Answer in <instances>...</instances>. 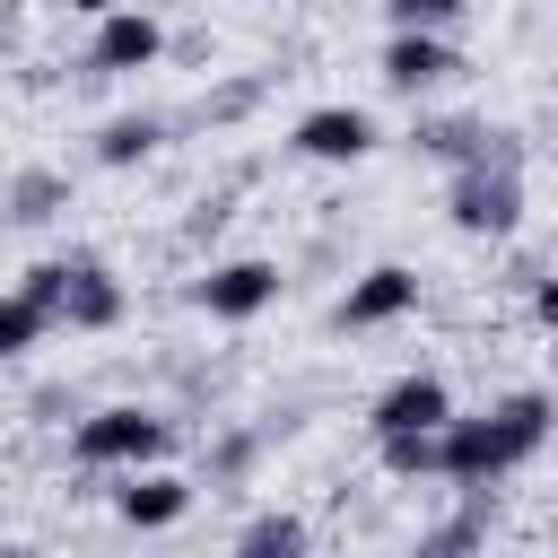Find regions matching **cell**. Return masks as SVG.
<instances>
[{
  "label": "cell",
  "instance_id": "cell-3",
  "mask_svg": "<svg viewBox=\"0 0 558 558\" xmlns=\"http://www.w3.org/2000/svg\"><path fill=\"white\" fill-rule=\"evenodd\" d=\"M514 471H523V453H514V436H506L497 410H453V418L436 427V480H453V488H497V480H514Z\"/></svg>",
  "mask_w": 558,
  "mask_h": 558
},
{
  "label": "cell",
  "instance_id": "cell-2",
  "mask_svg": "<svg viewBox=\"0 0 558 558\" xmlns=\"http://www.w3.org/2000/svg\"><path fill=\"white\" fill-rule=\"evenodd\" d=\"M166 453H174V418L148 410V401H105V410L70 418V462L78 471H148Z\"/></svg>",
  "mask_w": 558,
  "mask_h": 558
},
{
  "label": "cell",
  "instance_id": "cell-23",
  "mask_svg": "<svg viewBox=\"0 0 558 558\" xmlns=\"http://www.w3.org/2000/svg\"><path fill=\"white\" fill-rule=\"evenodd\" d=\"M61 410L78 418V392H70V384H44V392H35V418H61Z\"/></svg>",
  "mask_w": 558,
  "mask_h": 558
},
{
  "label": "cell",
  "instance_id": "cell-20",
  "mask_svg": "<svg viewBox=\"0 0 558 558\" xmlns=\"http://www.w3.org/2000/svg\"><path fill=\"white\" fill-rule=\"evenodd\" d=\"M253 105H262V78H227V87L201 96V122H244Z\"/></svg>",
  "mask_w": 558,
  "mask_h": 558
},
{
  "label": "cell",
  "instance_id": "cell-17",
  "mask_svg": "<svg viewBox=\"0 0 558 558\" xmlns=\"http://www.w3.org/2000/svg\"><path fill=\"white\" fill-rule=\"evenodd\" d=\"M44 340H52V314H44V305H35L26 288H9V296H0V366L35 357Z\"/></svg>",
  "mask_w": 558,
  "mask_h": 558
},
{
  "label": "cell",
  "instance_id": "cell-11",
  "mask_svg": "<svg viewBox=\"0 0 558 558\" xmlns=\"http://www.w3.org/2000/svg\"><path fill=\"white\" fill-rule=\"evenodd\" d=\"M113 514H122L131 532H174V523L192 514V480H183V471H166V462H148V471H122V488H113Z\"/></svg>",
  "mask_w": 558,
  "mask_h": 558
},
{
  "label": "cell",
  "instance_id": "cell-6",
  "mask_svg": "<svg viewBox=\"0 0 558 558\" xmlns=\"http://www.w3.org/2000/svg\"><path fill=\"white\" fill-rule=\"evenodd\" d=\"M166 61V26L148 9H105L96 35H87V78H131V70H157Z\"/></svg>",
  "mask_w": 558,
  "mask_h": 558
},
{
  "label": "cell",
  "instance_id": "cell-7",
  "mask_svg": "<svg viewBox=\"0 0 558 558\" xmlns=\"http://www.w3.org/2000/svg\"><path fill=\"white\" fill-rule=\"evenodd\" d=\"M375 113L366 105H305L296 122H288V148L296 157H314V166H357V157H375Z\"/></svg>",
  "mask_w": 558,
  "mask_h": 558
},
{
  "label": "cell",
  "instance_id": "cell-25",
  "mask_svg": "<svg viewBox=\"0 0 558 558\" xmlns=\"http://www.w3.org/2000/svg\"><path fill=\"white\" fill-rule=\"evenodd\" d=\"M0 558H35V549H0Z\"/></svg>",
  "mask_w": 558,
  "mask_h": 558
},
{
  "label": "cell",
  "instance_id": "cell-22",
  "mask_svg": "<svg viewBox=\"0 0 558 558\" xmlns=\"http://www.w3.org/2000/svg\"><path fill=\"white\" fill-rule=\"evenodd\" d=\"M532 323H541V331H558V270H541V279H532Z\"/></svg>",
  "mask_w": 558,
  "mask_h": 558
},
{
  "label": "cell",
  "instance_id": "cell-12",
  "mask_svg": "<svg viewBox=\"0 0 558 558\" xmlns=\"http://www.w3.org/2000/svg\"><path fill=\"white\" fill-rule=\"evenodd\" d=\"M488 523H497V497H488V488H462V506H453V514L418 523L410 558H488Z\"/></svg>",
  "mask_w": 558,
  "mask_h": 558
},
{
  "label": "cell",
  "instance_id": "cell-21",
  "mask_svg": "<svg viewBox=\"0 0 558 558\" xmlns=\"http://www.w3.org/2000/svg\"><path fill=\"white\" fill-rule=\"evenodd\" d=\"M253 453H262V436H244V427H235V436H218V453H209V480H244V471H253Z\"/></svg>",
  "mask_w": 558,
  "mask_h": 558
},
{
  "label": "cell",
  "instance_id": "cell-8",
  "mask_svg": "<svg viewBox=\"0 0 558 558\" xmlns=\"http://www.w3.org/2000/svg\"><path fill=\"white\" fill-rule=\"evenodd\" d=\"M445 418H453V384L436 366H410L366 401V436H418V427H445Z\"/></svg>",
  "mask_w": 558,
  "mask_h": 558
},
{
  "label": "cell",
  "instance_id": "cell-16",
  "mask_svg": "<svg viewBox=\"0 0 558 558\" xmlns=\"http://www.w3.org/2000/svg\"><path fill=\"white\" fill-rule=\"evenodd\" d=\"M480 140H488V122H480V113H418V122H410V148H418V157H436V166L480 157Z\"/></svg>",
  "mask_w": 558,
  "mask_h": 558
},
{
  "label": "cell",
  "instance_id": "cell-19",
  "mask_svg": "<svg viewBox=\"0 0 558 558\" xmlns=\"http://www.w3.org/2000/svg\"><path fill=\"white\" fill-rule=\"evenodd\" d=\"M384 17L410 26V35H445V26L462 17V0H384Z\"/></svg>",
  "mask_w": 558,
  "mask_h": 558
},
{
  "label": "cell",
  "instance_id": "cell-24",
  "mask_svg": "<svg viewBox=\"0 0 558 558\" xmlns=\"http://www.w3.org/2000/svg\"><path fill=\"white\" fill-rule=\"evenodd\" d=\"M44 9H78V17H105L113 0H44Z\"/></svg>",
  "mask_w": 558,
  "mask_h": 558
},
{
  "label": "cell",
  "instance_id": "cell-4",
  "mask_svg": "<svg viewBox=\"0 0 558 558\" xmlns=\"http://www.w3.org/2000/svg\"><path fill=\"white\" fill-rule=\"evenodd\" d=\"M61 262V296H52V331H122V314H131V288L113 279V262L105 253H52Z\"/></svg>",
  "mask_w": 558,
  "mask_h": 558
},
{
  "label": "cell",
  "instance_id": "cell-5",
  "mask_svg": "<svg viewBox=\"0 0 558 558\" xmlns=\"http://www.w3.org/2000/svg\"><path fill=\"white\" fill-rule=\"evenodd\" d=\"M279 262H262V253H235V262H209L201 279H192V305L209 314V323H253V314H270L279 305Z\"/></svg>",
  "mask_w": 558,
  "mask_h": 558
},
{
  "label": "cell",
  "instance_id": "cell-13",
  "mask_svg": "<svg viewBox=\"0 0 558 558\" xmlns=\"http://www.w3.org/2000/svg\"><path fill=\"white\" fill-rule=\"evenodd\" d=\"M70 209V174L61 166H17L9 183H0V218L9 227H52Z\"/></svg>",
  "mask_w": 558,
  "mask_h": 558
},
{
  "label": "cell",
  "instance_id": "cell-18",
  "mask_svg": "<svg viewBox=\"0 0 558 558\" xmlns=\"http://www.w3.org/2000/svg\"><path fill=\"white\" fill-rule=\"evenodd\" d=\"M375 453H384L392 480H436V427H418V436H375Z\"/></svg>",
  "mask_w": 558,
  "mask_h": 558
},
{
  "label": "cell",
  "instance_id": "cell-14",
  "mask_svg": "<svg viewBox=\"0 0 558 558\" xmlns=\"http://www.w3.org/2000/svg\"><path fill=\"white\" fill-rule=\"evenodd\" d=\"M227 558H314V532H305V514H288V506H262L235 541H227Z\"/></svg>",
  "mask_w": 558,
  "mask_h": 558
},
{
  "label": "cell",
  "instance_id": "cell-9",
  "mask_svg": "<svg viewBox=\"0 0 558 558\" xmlns=\"http://www.w3.org/2000/svg\"><path fill=\"white\" fill-rule=\"evenodd\" d=\"M401 314H418V270H410V262L357 270V279L340 288V305H331L340 331H384V323H401Z\"/></svg>",
  "mask_w": 558,
  "mask_h": 558
},
{
  "label": "cell",
  "instance_id": "cell-15",
  "mask_svg": "<svg viewBox=\"0 0 558 558\" xmlns=\"http://www.w3.org/2000/svg\"><path fill=\"white\" fill-rule=\"evenodd\" d=\"M166 148V113H105L96 122V166H148Z\"/></svg>",
  "mask_w": 558,
  "mask_h": 558
},
{
  "label": "cell",
  "instance_id": "cell-10",
  "mask_svg": "<svg viewBox=\"0 0 558 558\" xmlns=\"http://www.w3.org/2000/svg\"><path fill=\"white\" fill-rule=\"evenodd\" d=\"M375 70H384V87H392V96H436V87H453V78H462V52H453L445 35H410V26H392Z\"/></svg>",
  "mask_w": 558,
  "mask_h": 558
},
{
  "label": "cell",
  "instance_id": "cell-1",
  "mask_svg": "<svg viewBox=\"0 0 558 558\" xmlns=\"http://www.w3.org/2000/svg\"><path fill=\"white\" fill-rule=\"evenodd\" d=\"M445 218H453V235H488V244L523 227V140L506 122H488L480 157H462L445 174Z\"/></svg>",
  "mask_w": 558,
  "mask_h": 558
}]
</instances>
